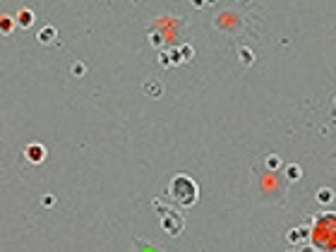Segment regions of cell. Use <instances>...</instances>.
Listing matches in <instances>:
<instances>
[{"label":"cell","instance_id":"2","mask_svg":"<svg viewBox=\"0 0 336 252\" xmlns=\"http://www.w3.org/2000/svg\"><path fill=\"white\" fill-rule=\"evenodd\" d=\"M27 159H29L31 163L44 161V159H46V149H44V144H29V147H27Z\"/></svg>","mask_w":336,"mask_h":252},{"label":"cell","instance_id":"4","mask_svg":"<svg viewBox=\"0 0 336 252\" xmlns=\"http://www.w3.org/2000/svg\"><path fill=\"white\" fill-rule=\"evenodd\" d=\"M0 31H3V34H10V31H12V19L0 17Z\"/></svg>","mask_w":336,"mask_h":252},{"label":"cell","instance_id":"1","mask_svg":"<svg viewBox=\"0 0 336 252\" xmlns=\"http://www.w3.org/2000/svg\"><path fill=\"white\" fill-rule=\"evenodd\" d=\"M171 197L180 207H190L197 202V183L188 175H175L171 180Z\"/></svg>","mask_w":336,"mask_h":252},{"label":"cell","instance_id":"5","mask_svg":"<svg viewBox=\"0 0 336 252\" xmlns=\"http://www.w3.org/2000/svg\"><path fill=\"white\" fill-rule=\"evenodd\" d=\"M331 197H334V192H331V190H319V192H317V199L322 202V204H324V202H331Z\"/></svg>","mask_w":336,"mask_h":252},{"label":"cell","instance_id":"3","mask_svg":"<svg viewBox=\"0 0 336 252\" xmlns=\"http://www.w3.org/2000/svg\"><path fill=\"white\" fill-rule=\"evenodd\" d=\"M17 22L22 24V27H29V24L34 22V12H31V10H22V12H19V17H17Z\"/></svg>","mask_w":336,"mask_h":252}]
</instances>
